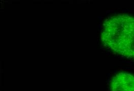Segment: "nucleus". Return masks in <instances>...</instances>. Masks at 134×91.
I'll use <instances>...</instances> for the list:
<instances>
[{
    "label": "nucleus",
    "mask_w": 134,
    "mask_h": 91,
    "mask_svg": "<svg viewBox=\"0 0 134 91\" xmlns=\"http://www.w3.org/2000/svg\"><path fill=\"white\" fill-rule=\"evenodd\" d=\"M111 91H134V76L128 72H120L112 78Z\"/></svg>",
    "instance_id": "nucleus-2"
},
{
    "label": "nucleus",
    "mask_w": 134,
    "mask_h": 91,
    "mask_svg": "<svg viewBox=\"0 0 134 91\" xmlns=\"http://www.w3.org/2000/svg\"><path fill=\"white\" fill-rule=\"evenodd\" d=\"M101 39L116 53L134 58V17L119 14L107 18L103 24Z\"/></svg>",
    "instance_id": "nucleus-1"
}]
</instances>
